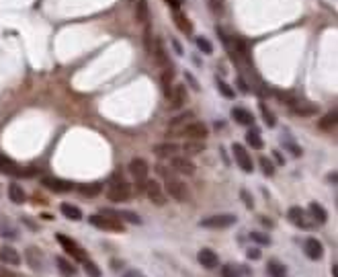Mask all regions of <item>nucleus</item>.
<instances>
[{"label": "nucleus", "mask_w": 338, "mask_h": 277, "mask_svg": "<svg viewBox=\"0 0 338 277\" xmlns=\"http://www.w3.org/2000/svg\"><path fill=\"white\" fill-rule=\"evenodd\" d=\"M0 170L6 172V175H14V177H23V175H31V170H23L21 166H16L12 160L8 158H0Z\"/></svg>", "instance_id": "17"}, {"label": "nucleus", "mask_w": 338, "mask_h": 277, "mask_svg": "<svg viewBox=\"0 0 338 277\" xmlns=\"http://www.w3.org/2000/svg\"><path fill=\"white\" fill-rule=\"evenodd\" d=\"M232 117L238 121L240 126H252V124H254V115H252L248 109H244V107H234L232 109Z\"/></svg>", "instance_id": "18"}, {"label": "nucleus", "mask_w": 338, "mask_h": 277, "mask_svg": "<svg viewBox=\"0 0 338 277\" xmlns=\"http://www.w3.org/2000/svg\"><path fill=\"white\" fill-rule=\"evenodd\" d=\"M197 47L203 51V54H213V45H211V41L207 39V37H197Z\"/></svg>", "instance_id": "38"}, {"label": "nucleus", "mask_w": 338, "mask_h": 277, "mask_svg": "<svg viewBox=\"0 0 338 277\" xmlns=\"http://www.w3.org/2000/svg\"><path fill=\"white\" fill-rule=\"evenodd\" d=\"M129 172L135 181H146L148 179V172H150V164L144 158H133L129 162Z\"/></svg>", "instance_id": "9"}, {"label": "nucleus", "mask_w": 338, "mask_h": 277, "mask_svg": "<svg viewBox=\"0 0 338 277\" xmlns=\"http://www.w3.org/2000/svg\"><path fill=\"white\" fill-rule=\"evenodd\" d=\"M260 113H262V117H264V124H266L268 128H275L277 119H275V115H273V113H270V111L266 109V105H260Z\"/></svg>", "instance_id": "40"}, {"label": "nucleus", "mask_w": 338, "mask_h": 277, "mask_svg": "<svg viewBox=\"0 0 338 277\" xmlns=\"http://www.w3.org/2000/svg\"><path fill=\"white\" fill-rule=\"evenodd\" d=\"M152 56H154V60L160 64V66H164V68H170V64H168V54H166V49H164V43H162V39H154V45H152Z\"/></svg>", "instance_id": "15"}, {"label": "nucleus", "mask_w": 338, "mask_h": 277, "mask_svg": "<svg viewBox=\"0 0 338 277\" xmlns=\"http://www.w3.org/2000/svg\"><path fill=\"white\" fill-rule=\"evenodd\" d=\"M164 187H166V193L170 195L172 199H176V201H187V199H189V189H187V185H184L182 181H178L176 177H168Z\"/></svg>", "instance_id": "3"}, {"label": "nucleus", "mask_w": 338, "mask_h": 277, "mask_svg": "<svg viewBox=\"0 0 338 277\" xmlns=\"http://www.w3.org/2000/svg\"><path fill=\"white\" fill-rule=\"evenodd\" d=\"M144 191H146V195L150 197L152 203H156V205H164V203H166L164 191H162V187H160L156 181H148V179H146V183H144Z\"/></svg>", "instance_id": "8"}, {"label": "nucleus", "mask_w": 338, "mask_h": 277, "mask_svg": "<svg viewBox=\"0 0 338 277\" xmlns=\"http://www.w3.org/2000/svg\"><path fill=\"white\" fill-rule=\"evenodd\" d=\"M58 238V242H60V245L64 247V251L68 253V255H70L72 259H76V261H84V259H86V255H84V251L76 245V242L72 240V238H68V236H64V234H58L56 236Z\"/></svg>", "instance_id": "7"}, {"label": "nucleus", "mask_w": 338, "mask_h": 277, "mask_svg": "<svg viewBox=\"0 0 338 277\" xmlns=\"http://www.w3.org/2000/svg\"><path fill=\"white\" fill-rule=\"evenodd\" d=\"M266 271H268L270 277H287V271H285V267L279 261H268Z\"/></svg>", "instance_id": "32"}, {"label": "nucleus", "mask_w": 338, "mask_h": 277, "mask_svg": "<svg viewBox=\"0 0 338 277\" xmlns=\"http://www.w3.org/2000/svg\"><path fill=\"white\" fill-rule=\"evenodd\" d=\"M318 126H320V130H334L336 128V111H330L328 115H324Z\"/></svg>", "instance_id": "33"}, {"label": "nucleus", "mask_w": 338, "mask_h": 277, "mask_svg": "<svg viewBox=\"0 0 338 277\" xmlns=\"http://www.w3.org/2000/svg\"><path fill=\"white\" fill-rule=\"evenodd\" d=\"M189 119H193V113H191V111L180 113L178 117H174V119L170 121V128L174 130V128H178V126H187V121H189Z\"/></svg>", "instance_id": "37"}, {"label": "nucleus", "mask_w": 338, "mask_h": 277, "mask_svg": "<svg viewBox=\"0 0 338 277\" xmlns=\"http://www.w3.org/2000/svg\"><path fill=\"white\" fill-rule=\"evenodd\" d=\"M43 185L47 189H52V191H58V193H64V191H70L74 187L70 181H64V179H54V177H45L43 179Z\"/></svg>", "instance_id": "16"}, {"label": "nucleus", "mask_w": 338, "mask_h": 277, "mask_svg": "<svg viewBox=\"0 0 338 277\" xmlns=\"http://www.w3.org/2000/svg\"><path fill=\"white\" fill-rule=\"evenodd\" d=\"M246 142L254 148V150H260L262 146H264V142H262V138H260V134H258V130H250L248 134H246Z\"/></svg>", "instance_id": "31"}, {"label": "nucleus", "mask_w": 338, "mask_h": 277, "mask_svg": "<svg viewBox=\"0 0 338 277\" xmlns=\"http://www.w3.org/2000/svg\"><path fill=\"white\" fill-rule=\"evenodd\" d=\"M260 166H262V172H264V175H268V177L275 175V166H273V162H270L268 158H260Z\"/></svg>", "instance_id": "42"}, {"label": "nucleus", "mask_w": 338, "mask_h": 277, "mask_svg": "<svg viewBox=\"0 0 338 277\" xmlns=\"http://www.w3.org/2000/svg\"><path fill=\"white\" fill-rule=\"evenodd\" d=\"M242 197H244V203L248 205V207H252V205H254V203H252V199H250V195H248V191H244V189H242V193H240Z\"/></svg>", "instance_id": "46"}, {"label": "nucleus", "mask_w": 338, "mask_h": 277, "mask_svg": "<svg viewBox=\"0 0 338 277\" xmlns=\"http://www.w3.org/2000/svg\"><path fill=\"white\" fill-rule=\"evenodd\" d=\"M287 148H289V150L293 152V156H299V154H301V150H299L295 144H287Z\"/></svg>", "instance_id": "47"}, {"label": "nucleus", "mask_w": 338, "mask_h": 277, "mask_svg": "<svg viewBox=\"0 0 338 277\" xmlns=\"http://www.w3.org/2000/svg\"><path fill=\"white\" fill-rule=\"evenodd\" d=\"M238 222L234 214H215V216H209V218H203L199 222V226L203 228H211V230H222V228H230L234 224Z\"/></svg>", "instance_id": "2"}, {"label": "nucleus", "mask_w": 338, "mask_h": 277, "mask_svg": "<svg viewBox=\"0 0 338 277\" xmlns=\"http://www.w3.org/2000/svg\"><path fill=\"white\" fill-rule=\"evenodd\" d=\"M250 238L254 240V242H258V245H270V238L260 234V232H250Z\"/></svg>", "instance_id": "43"}, {"label": "nucleus", "mask_w": 338, "mask_h": 277, "mask_svg": "<svg viewBox=\"0 0 338 277\" xmlns=\"http://www.w3.org/2000/svg\"><path fill=\"white\" fill-rule=\"evenodd\" d=\"M166 2H168V4H170V6L174 8V12L178 10V0H166Z\"/></svg>", "instance_id": "50"}, {"label": "nucleus", "mask_w": 338, "mask_h": 277, "mask_svg": "<svg viewBox=\"0 0 338 277\" xmlns=\"http://www.w3.org/2000/svg\"><path fill=\"white\" fill-rule=\"evenodd\" d=\"M82 267H84V271H86L88 277H100V269L96 267L94 261H90V259H84V261H82Z\"/></svg>", "instance_id": "34"}, {"label": "nucleus", "mask_w": 338, "mask_h": 277, "mask_svg": "<svg viewBox=\"0 0 338 277\" xmlns=\"http://www.w3.org/2000/svg\"><path fill=\"white\" fill-rule=\"evenodd\" d=\"M332 275H334V277H338V265H336V263L332 265Z\"/></svg>", "instance_id": "53"}, {"label": "nucleus", "mask_w": 338, "mask_h": 277, "mask_svg": "<svg viewBox=\"0 0 338 277\" xmlns=\"http://www.w3.org/2000/svg\"><path fill=\"white\" fill-rule=\"evenodd\" d=\"M246 255H248V259H258V257H260V251H258V249H248Z\"/></svg>", "instance_id": "45"}, {"label": "nucleus", "mask_w": 338, "mask_h": 277, "mask_svg": "<svg viewBox=\"0 0 338 277\" xmlns=\"http://www.w3.org/2000/svg\"><path fill=\"white\" fill-rule=\"evenodd\" d=\"M135 14H138V21H140V23H144V25L150 23V8H148V2H146V0H140V2H138Z\"/></svg>", "instance_id": "30"}, {"label": "nucleus", "mask_w": 338, "mask_h": 277, "mask_svg": "<svg viewBox=\"0 0 338 277\" xmlns=\"http://www.w3.org/2000/svg\"><path fill=\"white\" fill-rule=\"evenodd\" d=\"M170 107L172 109H180L184 103H187V86L184 84H176L174 89H172V93H170Z\"/></svg>", "instance_id": "12"}, {"label": "nucleus", "mask_w": 338, "mask_h": 277, "mask_svg": "<svg viewBox=\"0 0 338 277\" xmlns=\"http://www.w3.org/2000/svg\"><path fill=\"white\" fill-rule=\"evenodd\" d=\"M0 261L10 263V265H19L21 263V255L16 253L12 247H2L0 249Z\"/></svg>", "instance_id": "20"}, {"label": "nucleus", "mask_w": 338, "mask_h": 277, "mask_svg": "<svg viewBox=\"0 0 338 277\" xmlns=\"http://www.w3.org/2000/svg\"><path fill=\"white\" fill-rule=\"evenodd\" d=\"M0 277H14V275L8 273V271H4V269H0Z\"/></svg>", "instance_id": "51"}, {"label": "nucleus", "mask_w": 338, "mask_h": 277, "mask_svg": "<svg viewBox=\"0 0 338 277\" xmlns=\"http://www.w3.org/2000/svg\"><path fill=\"white\" fill-rule=\"evenodd\" d=\"M273 156H275V160H277V162H279V164H285V160H283V156H281V154H279V152H277V150H275V152H273Z\"/></svg>", "instance_id": "48"}, {"label": "nucleus", "mask_w": 338, "mask_h": 277, "mask_svg": "<svg viewBox=\"0 0 338 277\" xmlns=\"http://www.w3.org/2000/svg\"><path fill=\"white\" fill-rule=\"evenodd\" d=\"M27 261H29V265H31L33 269L39 271V269H41V253H39L37 249L29 247V249H27Z\"/></svg>", "instance_id": "29"}, {"label": "nucleus", "mask_w": 338, "mask_h": 277, "mask_svg": "<svg viewBox=\"0 0 338 277\" xmlns=\"http://www.w3.org/2000/svg\"><path fill=\"white\" fill-rule=\"evenodd\" d=\"M172 78H174L172 68H164V72H162V89H164L166 99H170V93H172Z\"/></svg>", "instance_id": "26"}, {"label": "nucleus", "mask_w": 338, "mask_h": 277, "mask_svg": "<svg viewBox=\"0 0 338 277\" xmlns=\"http://www.w3.org/2000/svg\"><path fill=\"white\" fill-rule=\"evenodd\" d=\"M310 214H312L314 222H318V224H326V220H328V214L324 210V205H320L318 201L310 203Z\"/></svg>", "instance_id": "22"}, {"label": "nucleus", "mask_w": 338, "mask_h": 277, "mask_svg": "<svg viewBox=\"0 0 338 277\" xmlns=\"http://www.w3.org/2000/svg\"><path fill=\"white\" fill-rule=\"evenodd\" d=\"M170 166L176 170V172H180V175H195V164L187 158V156H172V160H170Z\"/></svg>", "instance_id": "11"}, {"label": "nucleus", "mask_w": 338, "mask_h": 277, "mask_svg": "<svg viewBox=\"0 0 338 277\" xmlns=\"http://www.w3.org/2000/svg\"><path fill=\"white\" fill-rule=\"evenodd\" d=\"M287 218H289L295 226H299V228H306V230H310L312 228V224L306 220V212L301 210V207H289V212H287Z\"/></svg>", "instance_id": "13"}, {"label": "nucleus", "mask_w": 338, "mask_h": 277, "mask_svg": "<svg viewBox=\"0 0 338 277\" xmlns=\"http://www.w3.org/2000/svg\"><path fill=\"white\" fill-rule=\"evenodd\" d=\"M176 152H178V146L172 142H164V144L154 146V154L160 158H172V156H176Z\"/></svg>", "instance_id": "19"}, {"label": "nucleus", "mask_w": 338, "mask_h": 277, "mask_svg": "<svg viewBox=\"0 0 338 277\" xmlns=\"http://www.w3.org/2000/svg\"><path fill=\"white\" fill-rule=\"evenodd\" d=\"M78 191L84 197H96L100 191H103V185H100V183H86V185H80Z\"/></svg>", "instance_id": "27"}, {"label": "nucleus", "mask_w": 338, "mask_h": 277, "mask_svg": "<svg viewBox=\"0 0 338 277\" xmlns=\"http://www.w3.org/2000/svg\"><path fill=\"white\" fill-rule=\"evenodd\" d=\"M88 222L92 226L100 228V230H111V232H123V222L119 220L117 212H111V210H100V214L96 216H90Z\"/></svg>", "instance_id": "1"}, {"label": "nucleus", "mask_w": 338, "mask_h": 277, "mask_svg": "<svg viewBox=\"0 0 338 277\" xmlns=\"http://www.w3.org/2000/svg\"><path fill=\"white\" fill-rule=\"evenodd\" d=\"M0 234L2 236H6V238H16V230H14V226L6 220H0Z\"/></svg>", "instance_id": "36"}, {"label": "nucleus", "mask_w": 338, "mask_h": 277, "mask_svg": "<svg viewBox=\"0 0 338 277\" xmlns=\"http://www.w3.org/2000/svg\"><path fill=\"white\" fill-rule=\"evenodd\" d=\"M222 277H240L234 265H224L222 267Z\"/></svg>", "instance_id": "44"}, {"label": "nucleus", "mask_w": 338, "mask_h": 277, "mask_svg": "<svg viewBox=\"0 0 338 277\" xmlns=\"http://www.w3.org/2000/svg\"><path fill=\"white\" fill-rule=\"evenodd\" d=\"M303 253H306L308 259H312V261H318V259L324 257V247L318 238H308L303 242Z\"/></svg>", "instance_id": "10"}, {"label": "nucleus", "mask_w": 338, "mask_h": 277, "mask_svg": "<svg viewBox=\"0 0 338 277\" xmlns=\"http://www.w3.org/2000/svg\"><path fill=\"white\" fill-rule=\"evenodd\" d=\"M197 259H199V263L205 267V269H215V267L219 265V257H217L211 249H203V251H199Z\"/></svg>", "instance_id": "14"}, {"label": "nucleus", "mask_w": 338, "mask_h": 277, "mask_svg": "<svg viewBox=\"0 0 338 277\" xmlns=\"http://www.w3.org/2000/svg\"><path fill=\"white\" fill-rule=\"evenodd\" d=\"M107 195L111 201H127L131 197V187L125 181H113Z\"/></svg>", "instance_id": "5"}, {"label": "nucleus", "mask_w": 338, "mask_h": 277, "mask_svg": "<svg viewBox=\"0 0 338 277\" xmlns=\"http://www.w3.org/2000/svg\"><path fill=\"white\" fill-rule=\"evenodd\" d=\"M8 197H10L12 203H25V199H27L23 187H21L19 183H10V187H8Z\"/></svg>", "instance_id": "25"}, {"label": "nucleus", "mask_w": 338, "mask_h": 277, "mask_svg": "<svg viewBox=\"0 0 338 277\" xmlns=\"http://www.w3.org/2000/svg\"><path fill=\"white\" fill-rule=\"evenodd\" d=\"M174 23H176V27H178L182 33H187V35H191V33H193V25H191V21H189L182 12H178V10L174 12Z\"/></svg>", "instance_id": "28"}, {"label": "nucleus", "mask_w": 338, "mask_h": 277, "mask_svg": "<svg viewBox=\"0 0 338 277\" xmlns=\"http://www.w3.org/2000/svg\"><path fill=\"white\" fill-rule=\"evenodd\" d=\"M117 216H119L121 222L127 220V222H131V224H142V218H140L138 214H133V212H117Z\"/></svg>", "instance_id": "39"}, {"label": "nucleus", "mask_w": 338, "mask_h": 277, "mask_svg": "<svg viewBox=\"0 0 338 277\" xmlns=\"http://www.w3.org/2000/svg\"><path fill=\"white\" fill-rule=\"evenodd\" d=\"M60 210H62V214H64L68 220H74V222L82 220V212H80V207H76V205H72V203H62V205H60Z\"/></svg>", "instance_id": "24"}, {"label": "nucleus", "mask_w": 338, "mask_h": 277, "mask_svg": "<svg viewBox=\"0 0 338 277\" xmlns=\"http://www.w3.org/2000/svg\"><path fill=\"white\" fill-rule=\"evenodd\" d=\"M56 267H58V271L64 275V277H74L76 275V267L68 261V259H64V257H58L56 259Z\"/></svg>", "instance_id": "23"}, {"label": "nucleus", "mask_w": 338, "mask_h": 277, "mask_svg": "<svg viewBox=\"0 0 338 277\" xmlns=\"http://www.w3.org/2000/svg\"><path fill=\"white\" fill-rule=\"evenodd\" d=\"M232 152H234V156H236V162L240 164V168H242L244 172H252V170H254V164H252L250 154H248V150H246L242 144H234V146H232Z\"/></svg>", "instance_id": "6"}, {"label": "nucleus", "mask_w": 338, "mask_h": 277, "mask_svg": "<svg viewBox=\"0 0 338 277\" xmlns=\"http://www.w3.org/2000/svg\"><path fill=\"white\" fill-rule=\"evenodd\" d=\"M293 111L297 113V115H301V117H310V115H314L316 111H318V107L314 105V103H308V101H301V103H293Z\"/></svg>", "instance_id": "21"}, {"label": "nucleus", "mask_w": 338, "mask_h": 277, "mask_svg": "<svg viewBox=\"0 0 338 277\" xmlns=\"http://www.w3.org/2000/svg\"><path fill=\"white\" fill-rule=\"evenodd\" d=\"M172 45H174V49H176V54L180 56V54H182V47H180V43H178L176 39H172Z\"/></svg>", "instance_id": "49"}, {"label": "nucleus", "mask_w": 338, "mask_h": 277, "mask_svg": "<svg viewBox=\"0 0 338 277\" xmlns=\"http://www.w3.org/2000/svg\"><path fill=\"white\" fill-rule=\"evenodd\" d=\"M182 134L193 142H203L209 136V130H207V126L203 124V121H191V124H187L182 128Z\"/></svg>", "instance_id": "4"}, {"label": "nucleus", "mask_w": 338, "mask_h": 277, "mask_svg": "<svg viewBox=\"0 0 338 277\" xmlns=\"http://www.w3.org/2000/svg\"><path fill=\"white\" fill-rule=\"evenodd\" d=\"M123 277H140V275H138V271H127Z\"/></svg>", "instance_id": "52"}, {"label": "nucleus", "mask_w": 338, "mask_h": 277, "mask_svg": "<svg viewBox=\"0 0 338 277\" xmlns=\"http://www.w3.org/2000/svg\"><path fill=\"white\" fill-rule=\"evenodd\" d=\"M182 150L187 152V154H199V152L205 150V144H203V142H193V140H189V142H184Z\"/></svg>", "instance_id": "35"}, {"label": "nucleus", "mask_w": 338, "mask_h": 277, "mask_svg": "<svg viewBox=\"0 0 338 277\" xmlns=\"http://www.w3.org/2000/svg\"><path fill=\"white\" fill-rule=\"evenodd\" d=\"M217 89H219V93H222L226 99H234V95H236V93L230 89V86H228L224 80H219V78H217Z\"/></svg>", "instance_id": "41"}]
</instances>
